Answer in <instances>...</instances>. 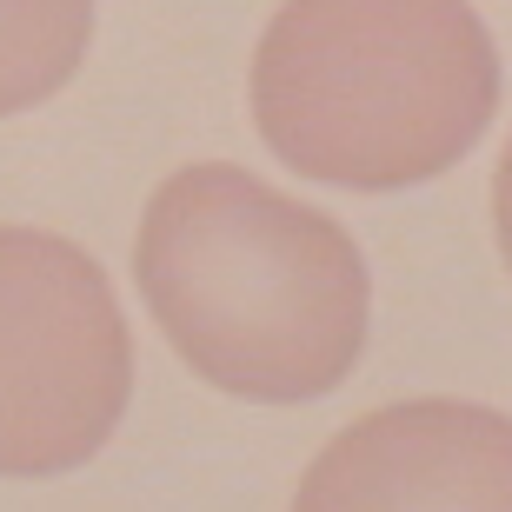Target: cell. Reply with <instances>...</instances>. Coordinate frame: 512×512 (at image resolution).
<instances>
[{"mask_svg":"<svg viewBox=\"0 0 512 512\" xmlns=\"http://www.w3.org/2000/svg\"><path fill=\"white\" fill-rule=\"evenodd\" d=\"M133 286L193 380L247 406L340 393L373 333L360 240L233 160H193L147 193Z\"/></svg>","mask_w":512,"mask_h":512,"instance_id":"1","label":"cell"},{"mask_svg":"<svg viewBox=\"0 0 512 512\" xmlns=\"http://www.w3.org/2000/svg\"><path fill=\"white\" fill-rule=\"evenodd\" d=\"M286 173L406 193L453 173L499 114V47L473 0H280L247 74Z\"/></svg>","mask_w":512,"mask_h":512,"instance_id":"2","label":"cell"},{"mask_svg":"<svg viewBox=\"0 0 512 512\" xmlns=\"http://www.w3.org/2000/svg\"><path fill=\"white\" fill-rule=\"evenodd\" d=\"M133 406V326L94 253L0 227V479H60L107 453Z\"/></svg>","mask_w":512,"mask_h":512,"instance_id":"3","label":"cell"},{"mask_svg":"<svg viewBox=\"0 0 512 512\" xmlns=\"http://www.w3.org/2000/svg\"><path fill=\"white\" fill-rule=\"evenodd\" d=\"M286 512H512V413L419 393L326 439Z\"/></svg>","mask_w":512,"mask_h":512,"instance_id":"4","label":"cell"},{"mask_svg":"<svg viewBox=\"0 0 512 512\" xmlns=\"http://www.w3.org/2000/svg\"><path fill=\"white\" fill-rule=\"evenodd\" d=\"M94 47V0H0V120L34 114L67 80H80Z\"/></svg>","mask_w":512,"mask_h":512,"instance_id":"5","label":"cell"},{"mask_svg":"<svg viewBox=\"0 0 512 512\" xmlns=\"http://www.w3.org/2000/svg\"><path fill=\"white\" fill-rule=\"evenodd\" d=\"M493 240H499V260L512 273V140L499 153V173H493Z\"/></svg>","mask_w":512,"mask_h":512,"instance_id":"6","label":"cell"}]
</instances>
